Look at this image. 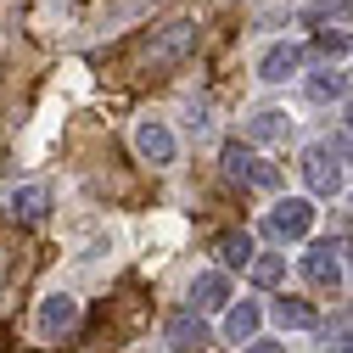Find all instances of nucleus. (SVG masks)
Instances as JSON below:
<instances>
[{"label": "nucleus", "mask_w": 353, "mask_h": 353, "mask_svg": "<svg viewBox=\"0 0 353 353\" xmlns=\"http://www.w3.org/2000/svg\"><path fill=\"white\" fill-rule=\"evenodd\" d=\"M281 135H286V112H252L241 129V141H281Z\"/></svg>", "instance_id": "obj_14"}, {"label": "nucleus", "mask_w": 353, "mask_h": 353, "mask_svg": "<svg viewBox=\"0 0 353 353\" xmlns=\"http://www.w3.org/2000/svg\"><path fill=\"white\" fill-rule=\"evenodd\" d=\"M247 353H286L281 342H247Z\"/></svg>", "instance_id": "obj_20"}, {"label": "nucleus", "mask_w": 353, "mask_h": 353, "mask_svg": "<svg viewBox=\"0 0 353 353\" xmlns=\"http://www.w3.org/2000/svg\"><path fill=\"white\" fill-rule=\"evenodd\" d=\"M258 325H263V308L258 303H236L225 314V336L230 342H258Z\"/></svg>", "instance_id": "obj_11"}, {"label": "nucleus", "mask_w": 353, "mask_h": 353, "mask_svg": "<svg viewBox=\"0 0 353 353\" xmlns=\"http://www.w3.org/2000/svg\"><path fill=\"white\" fill-rule=\"evenodd\" d=\"M196 51V23L191 17H180V23H163V28H152V39H146V68L152 73H168V68H180L185 57Z\"/></svg>", "instance_id": "obj_1"}, {"label": "nucleus", "mask_w": 353, "mask_h": 353, "mask_svg": "<svg viewBox=\"0 0 353 353\" xmlns=\"http://www.w3.org/2000/svg\"><path fill=\"white\" fill-rule=\"evenodd\" d=\"M303 180H308L314 196H336V191H342V163H336L325 146H308V152H303Z\"/></svg>", "instance_id": "obj_3"}, {"label": "nucleus", "mask_w": 353, "mask_h": 353, "mask_svg": "<svg viewBox=\"0 0 353 353\" xmlns=\"http://www.w3.org/2000/svg\"><path fill=\"white\" fill-rule=\"evenodd\" d=\"M252 163H258V157H252V146H247V141H230V146H225V174L247 180V174H252Z\"/></svg>", "instance_id": "obj_18"}, {"label": "nucleus", "mask_w": 353, "mask_h": 353, "mask_svg": "<svg viewBox=\"0 0 353 353\" xmlns=\"http://www.w3.org/2000/svg\"><path fill=\"white\" fill-rule=\"evenodd\" d=\"M331 353H353V336H342V342H331Z\"/></svg>", "instance_id": "obj_21"}, {"label": "nucleus", "mask_w": 353, "mask_h": 353, "mask_svg": "<svg viewBox=\"0 0 353 353\" xmlns=\"http://www.w3.org/2000/svg\"><path fill=\"white\" fill-rule=\"evenodd\" d=\"M347 129H353V101H347Z\"/></svg>", "instance_id": "obj_22"}, {"label": "nucleus", "mask_w": 353, "mask_h": 353, "mask_svg": "<svg viewBox=\"0 0 353 353\" xmlns=\"http://www.w3.org/2000/svg\"><path fill=\"white\" fill-rule=\"evenodd\" d=\"M303 275L314 281L320 292H336L342 286V252H336V241H314L303 252Z\"/></svg>", "instance_id": "obj_4"}, {"label": "nucleus", "mask_w": 353, "mask_h": 353, "mask_svg": "<svg viewBox=\"0 0 353 353\" xmlns=\"http://www.w3.org/2000/svg\"><path fill=\"white\" fill-rule=\"evenodd\" d=\"M275 325L281 331H314L320 325V314H314V303H303V297H275Z\"/></svg>", "instance_id": "obj_10"}, {"label": "nucleus", "mask_w": 353, "mask_h": 353, "mask_svg": "<svg viewBox=\"0 0 353 353\" xmlns=\"http://www.w3.org/2000/svg\"><path fill=\"white\" fill-rule=\"evenodd\" d=\"M191 303L202 308V314H219V308H230V281L219 275V270L196 275V286H191Z\"/></svg>", "instance_id": "obj_8"}, {"label": "nucleus", "mask_w": 353, "mask_h": 353, "mask_svg": "<svg viewBox=\"0 0 353 353\" xmlns=\"http://www.w3.org/2000/svg\"><path fill=\"white\" fill-rule=\"evenodd\" d=\"M308 96H314V101H342L347 96V73H314V79H308Z\"/></svg>", "instance_id": "obj_15"}, {"label": "nucleus", "mask_w": 353, "mask_h": 353, "mask_svg": "<svg viewBox=\"0 0 353 353\" xmlns=\"http://www.w3.org/2000/svg\"><path fill=\"white\" fill-rule=\"evenodd\" d=\"M308 230H314V202H308V196H281L275 213H270V236H281V241H303Z\"/></svg>", "instance_id": "obj_2"}, {"label": "nucleus", "mask_w": 353, "mask_h": 353, "mask_svg": "<svg viewBox=\"0 0 353 353\" xmlns=\"http://www.w3.org/2000/svg\"><path fill=\"white\" fill-rule=\"evenodd\" d=\"M297 68H303V46H292V39H281V46L258 57V79H270V84H286Z\"/></svg>", "instance_id": "obj_7"}, {"label": "nucleus", "mask_w": 353, "mask_h": 353, "mask_svg": "<svg viewBox=\"0 0 353 353\" xmlns=\"http://www.w3.org/2000/svg\"><path fill=\"white\" fill-rule=\"evenodd\" d=\"M247 185H258V191H275V185H281V168H275V163H252Z\"/></svg>", "instance_id": "obj_19"}, {"label": "nucleus", "mask_w": 353, "mask_h": 353, "mask_svg": "<svg viewBox=\"0 0 353 353\" xmlns=\"http://www.w3.org/2000/svg\"><path fill=\"white\" fill-rule=\"evenodd\" d=\"M73 325H79V297H68V292L39 297V331H46V336H62Z\"/></svg>", "instance_id": "obj_6"}, {"label": "nucleus", "mask_w": 353, "mask_h": 353, "mask_svg": "<svg viewBox=\"0 0 353 353\" xmlns=\"http://www.w3.org/2000/svg\"><path fill=\"white\" fill-rule=\"evenodd\" d=\"M135 152H141L152 168L174 163V129H168V123H157V118H146V123L135 129Z\"/></svg>", "instance_id": "obj_5"}, {"label": "nucleus", "mask_w": 353, "mask_h": 353, "mask_svg": "<svg viewBox=\"0 0 353 353\" xmlns=\"http://www.w3.org/2000/svg\"><path fill=\"white\" fill-rule=\"evenodd\" d=\"M219 263H230V270H247V263H252V236H247V230L219 236Z\"/></svg>", "instance_id": "obj_13"}, {"label": "nucleus", "mask_w": 353, "mask_h": 353, "mask_svg": "<svg viewBox=\"0 0 353 353\" xmlns=\"http://www.w3.org/2000/svg\"><path fill=\"white\" fill-rule=\"evenodd\" d=\"M314 51H320L325 62H336V57H353V39H347L342 28H320V34H314Z\"/></svg>", "instance_id": "obj_16"}, {"label": "nucleus", "mask_w": 353, "mask_h": 353, "mask_svg": "<svg viewBox=\"0 0 353 353\" xmlns=\"http://www.w3.org/2000/svg\"><path fill=\"white\" fill-rule=\"evenodd\" d=\"M46 208H51V191H46V185H17V191L6 196V213H12V219H23V225L46 219Z\"/></svg>", "instance_id": "obj_9"}, {"label": "nucleus", "mask_w": 353, "mask_h": 353, "mask_svg": "<svg viewBox=\"0 0 353 353\" xmlns=\"http://www.w3.org/2000/svg\"><path fill=\"white\" fill-rule=\"evenodd\" d=\"M247 270H252V281H258V286H281V281H286V258H281V252H270V258H252Z\"/></svg>", "instance_id": "obj_17"}, {"label": "nucleus", "mask_w": 353, "mask_h": 353, "mask_svg": "<svg viewBox=\"0 0 353 353\" xmlns=\"http://www.w3.org/2000/svg\"><path fill=\"white\" fill-rule=\"evenodd\" d=\"M168 336L180 342V353H196V347L208 342V325H202L191 308H185V314H168Z\"/></svg>", "instance_id": "obj_12"}]
</instances>
